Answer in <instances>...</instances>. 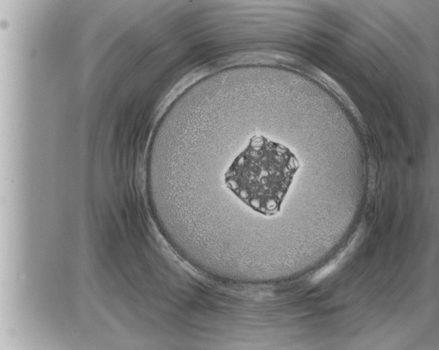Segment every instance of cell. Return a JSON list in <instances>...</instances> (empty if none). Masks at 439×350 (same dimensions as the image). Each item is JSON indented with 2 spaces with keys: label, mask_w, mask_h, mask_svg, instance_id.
Wrapping results in <instances>:
<instances>
[{
  "label": "cell",
  "mask_w": 439,
  "mask_h": 350,
  "mask_svg": "<svg viewBox=\"0 0 439 350\" xmlns=\"http://www.w3.org/2000/svg\"><path fill=\"white\" fill-rule=\"evenodd\" d=\"M298 167L288 147L255 135L229 166L224 183L251 210L272 216L280 210Z\"/></svg>",
  "instance_id": "1"
}]
</instances>
